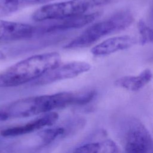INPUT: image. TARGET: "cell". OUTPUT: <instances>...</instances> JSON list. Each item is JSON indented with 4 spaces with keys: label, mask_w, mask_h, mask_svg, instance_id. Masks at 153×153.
<instances>
[{
    "label": "cell",
    "mask_w": 153,
    "mask_h": 153,
    "mask_svg": "<svg viewBox=\"0 0 153 153\" xmlns=\"http://www.w3.org/2000/svg\"><path fill=\"white\" fill-rule=\"evenodd\" d=\"M93 90L79 92L63 91L48 95L35 96L16 100L2 110L8 118H26L46 114L71 105H84L96 96Z\"/></svg>",
    "instance_id": "obj_1"
},
{
    "label": "cell",
    "mask_w": 153,
    "mask_h": 153,
    "mask_svg": "<svg viewBox=\"0 0 153 153\" xmlns=\"http://www.w3.org/2000/svg\"><path fill=\"white\" fill-rule=\"evenodd\" d=\"M57 52L35 54L14 64L0 73V88L16 87L33 81L60 64Z\"/></svg>",
    "instance_id": "obj_2"
},
{
    "label": "cell",
    "mask_w": 153,
    "mask_h": 153,
    "mask_svg": "<svg viewBox=\"0 0 153 153\" xmlns=\"http://www.w3.org/2000/svg\"><path fill=\"white\" fill-rule=\"evenodd\" d=\"M133 20V16L129 11H118L108 19L92 25L65 47L68 49L87 47L106 35L127 28Z\"/></svg>",
    "instance_id": "obj_3"
},
{
    "label": "cell",
    "mask_w": 153,
    "mask_h": 153,
    "mask_svg": "<svg viewBox=\"0 0 153 153\" xmlns=\"http://www.w3.org/2000/svg\"><path fill=\"white\" fill-rule=\"evenodd\" d=\"M111 0H68L48 4L36 10L32 19L37 22L63 19L82 15L90 10L108 4Z\"/></svg>",
    "instance_id": "obj_4"
},
{
    "label": "cell",
    "mask_w": 153,
    "mask_h": 153,
    "mask_svg": "<svg viewBox=\"0 0 153 153\" xmlns=\"http://www.w3.org/2000/svg\"><path fill=\"white\" fill-rule=\"evenodd\" d=\"M121 141L125 152L153 153V137L148 129L138 119L130 117L122 124Z\"/></svg>",
    "instance_id": "obj_5"
},
{
    "label": "cell",
    "mask_w": 153,
    "mask_h": 153,
    "mask_svg": "<svg viewBox=\"0 0 153 153\" xmlns=\"http://www.w3.org/2000/svg\"><path fill=\"white\" fill-rule=\"evenodd\" d=\"M91 68V65L85 62L76 61L63 65L59 64L33 81L32 84L43 85L59 81L73 78L87 72Z\"/></svg>",
    "instance_id": "obj_6"
},
{
    "label": "cell",
    "mask_w": 153,
    "mask_h": 153,
    "mask_svg": "<svg viewBox=\"0 0 153 153\" xmlns=\"http://www.w3.org/2000/svg\"><path fill=\"white\" fill-rule=\"evenodd\" d=\"M58 118V114L51 111L24 125L5 128L1 131V135L4 137H14L27 134L55 124Z\"/></svg>",
    "instance_id": "obj_7"
},
{
    "label": "cell",
    "mask_w": 153,
    "mask_h": 153,
    "mask_svg": "<svg viewBox=\"0 0 153 153\" xmlns=\"http://www.w3.org/2000/svg\"><path fill=\"white\" fill-rule=\"evenodd\" d=\"M137 39L130 35H120L106 39L91 49L96 56H104L128 49L137 43Z\"/></svg>",
    "instance_id": "obj_8"
},
{
    "label": "cell",
    "mask_w": 153,
    "mask_h": 153,
    "mask_svg": "<svg viewBox=\"0 0 153 153\" xmlns=\"http://www.w3.org/2000/svg\"><path fill=\"white\" fill-rule=\"evenodd\" d=\"M35 31V28L30 25L0 19V41L29 38Z\"/></svg>",
    "instance_id": "obj_9"
},
{
    "label": "cell",
    "mask_w": 153,
    "mask_h": 153,
    "mask_svg": "<svg viewBox=\"0 0 153 153\" xmlns=\"http://www.w3.org/2000/svg\"><path fill=\"white\" fill-rule=\"evenodd\" d=\"M99 16V12H94L63 19L53 20L55 22L44 27L43 31L45 32H51L82 27L92 23Z\"/></svg>",
    "instance_id": "obj_10"
},
{
    "label": "cell",
    "mask_w": 153,
    "mask_h": 153,
    "mask_svg": "<svg viewBox=\"0 0 153 153\" xmlns=\"http://www.w3.org/2000/svg\"><path fill=\"white\" fill-rule=\"evenodd\" d=\"M152 71L146 68L136 75H128L120 77L115 81L118 87L130 91H137L146 85L152 79Z\"/></svg>",
    "instance_id": "obj_11"
},
{
    "label": "cell",
    "mask_w": 153,
    "mask_h": 153,
    "mask_svg": "<svg viewBox=\"0 0 153 153\" xmlns=\"http://www.w3.org/2000/svg\"><path fill=\"white\" fill-rule=\"evenodd\" d=\"M75 152H119L120 149L117 144L110 139L101 141L88 143L76 148Z\"/></svg>",
    "instance_id": "obj_12"
},
{
    "label": "cell",
    "mask_w": 153,
    "mask_h": 153,
    "mask_svg": "<svg viewBox=\"0 0 153 153\" xmlns=\"http://www.w3.org/2000/svg\"><path fill=\"white\" fill-rule=\"evenodd\" d=\"M139 33V42L141 45L153 44V28L147 25L143 21L140 20L137 24Z\"/></svg>",
    "instance_id": "obj_13"
},
{
    "label": "cell",
    "mask_w": 153,
    "mask_h": 153,
    "mask_svg": "<svg viewBox=\"0 0 153 153\" xmlns=\"http://www.w3.org/2000/svg\"><path fill=\"white\" fill-rule=\"evenodd\" d=\"M65 132V130L63 127H57L47 128L41 132L40 137L45 144L50 143L56 139L62 136Z\"/></svg>",
    "instance_id": "obj_14"
},
{
    "label": "cell",
    "mask_w": 153,
    "mask_h": 153,
    "mask_svg": "<svg viewBox=\"0 0 153 153\" xmlns=\"http://www.w3.org/2000/svg\"><path fill=\"white\" fill-rule=\"evenodd\" d=\"M8 117L7 114L3 111L2 109H0V121H4L8 119Z\"/></svg>",
    "instance_id": "obj_15"
},
{
    "label": "cell",
    "mask_w": 153,
    "mask_h": 153,
    "mask_svg": "<svg viewBox=\"0 0 153 153\" xmlns=\"http://www.w3.org/2000/svg\"><path fill=\"white\" fill-rule=\"evenodd\" d=\"M149 19H150V22L153 25V7L152 8L151 11L150 13V15H149Z\"/></svg>",
    "instance_id": "obj_16"
},
{
    "label": "cell",
    "mask_w": 153,
    "mask_h": 153,
    "mask_svg": "<svg viewBox=\"0 0 153 153\" xmlns=\"http://www.w3.org/2000/svg\"><path fill=\"white\" fill-rule=\"evenodd\" d=\"M5 58V55L3 51L0 50V60H2Z\"/></svg>",
    "instance_id": "obj_17"
}]
</instances>
